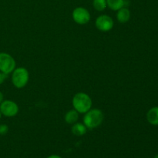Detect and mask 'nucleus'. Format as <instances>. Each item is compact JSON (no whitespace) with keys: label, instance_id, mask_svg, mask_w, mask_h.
Wrapping results in <instances>:
<instances>
[{"label":"nucleus","instance_id":"obj_2","mask_svg":"<svg viewBox=\"0 0 158 158\" xmlns=\"http://www.w3.org/2000/svg\"><path fill=\"white\" fill-rule=\"evenodd\" d=\"M103 113L100 109H92L84 114L83 117V124L89 130L95 129L98 127L103 123Z\"/></svg>","mask_w":158,"mask_h":158},{"label":"nucleus","instance_id":"obj_15","mask_svg":"<svg viewBox=\"0 0 158 158\" xmlns=\"http://www.w3.org/2000/svg\"><path fill=\"white\" fill-rule=\"evenodd\" d=\"M7 76L8 75H6V74L0 72V85H2L3 83H4L5 80H6V78H7Z\"/></svg>","mask_w":158,"mask_h":158},{"label":"nucleus","instance_id":"obj_18","mask_svg":"<svg viewBox=\"0 0 158 158\" xmlns=\"http://www.w3.org/2000/svg\"><path fill=\"white\" fill-rule=\"evenodd\" d=\"M154 158H158V154H157V155H156L155 157H154Z\"/></svg>","mask_w":158,"mask_h":158},{"label":"nucleus","instance_id":"obj_13","mask_svg":"<svg viewBox=\"0 0 158 158\" xmlns=\"http://www.w3.org/2000/svg\"><path fill=\"white\" fill-rule=\"evenodd\" d=\"M93 6L94 9L99 12L105 10L106 8L107 7L106 5V0H94L93 1Z\"/></svg>","mask_w":158,"mask_h":158},{"label":"nucleus","instance_id":"obj_9","mask_svg":"<svg viewBox=\"0 0 158 158\" xmlns=\"http://www.w3.org/2000/svg\"><path fill=\"white\" fill-rule=\"evenodd\" d=\"M147 120L151 124L158 125V106H154L150 109L147 114Z\"/></svg>","mask_w":158,"mask_h":158},{"label":"nucleus","instance_id":"obj_7","mask_svg":"<svg viewBox=\"0 0 158 158\" xmlns=\"http://www.w3.org/2000/svg\"><path fill=\"white\" fill-rule=\"evenodd\" d=\"M114 25V22L113 19L107 15H100L95 21L96 27L101 32H109L113 29Z\"/></svg>","mask_w":158,"mask_h":158},{"label":"nucleus","instance_id":"obj_5","mask_svg":"<svg viewBox=\"0 0 158 158\" xmlns=\"http://www.w3.org/2000/svg\"><path fill=\"white\" fill-rule=\"evenodd\" d=\"M0 111L6 117H13L18 114L19 106L12 100H5L0 103Z\"/></svg>","mask_w":158,"mask_h":158},{"label":"nucleus","instance_id":"obj_10","mask_svg":"<svg viewBox=\"0 0 158 158\" xmlns=\"http://www.w3.org/2000/svg\"><path fill=\"white\" fill-rule=\"evenodd\" d=\"M87 130L88 129L86 128V127L85 126L83 123L77 122L76 123L73 124L71 131H72L73 134H74L75 136H77V137H81V136H83L84 134H86Z\"/></svg>","mask_w":158,"mask_h":158},{"label":"nucleus","instance_id":"obj_11","mask_svg":"<svg viewBox=\"0 0 158 158\" xmlns=\"http://www.w3.org/2000/svg\"><path fill=\"white\" fill-rule=\"evenodd\" d=\"M79 113L76 110H70L65 114L64 120L68 124H74L79 120Z\"/></svg>","mask_w":158,"mask_h":158},{"label":"nucleus","instance_id":"obj_1","mask_svg":"<svg viewBox=\"0 0 158 158\" xmlns=\"http://www.w3.org/2000/svg\"><path fill=\"white\" fill-rule=\"evenodd\" d=\"M73 109L79 114H86L92 108L93 101L88 94L83 92H79L74 95L72 100Z\"/></svg>","mask_w":158,"mask_h":158},{"label":"nucleus","instance_id":"obj_14","mask_svg":"<svg viewBox=\"0 0 158 158\" xmlns=\"http://www.w3.org/2000/svg\"><path fill=\"white\" fill-rule=\"evenodd\" d=\"M9 131V127L6 124L2 123L0 124V135H5Z\"/></svg>","mask_w":158,"mask_h":158},{"label":"nucleus","instance_id":"obj_12","mask_svg":"<svg viewBox=\"0 0 158 158\" xmlns=\"http://www.w3.org/2000/svg\"><path fill=\"white\" fill-rule=\"evenodd\" d=\"M106 5L111 10L117 11L124 7L125 1L124 0H106Z\"/></svg>","mask_w":158,"mask_h":158},{"label":"nucleus","instance_id":"obj_17","mask_svg":"<svg viewBox=\"0 0 158 158\" xmlns=\"http://www.w3.org/2000/svg\"><path fill=\"white\" fill-rule=\"evenodd\" d=\"M3 100H4V95H3L2 93L0 91V103H1Z\"/></svg>","mask_w":158,"mask_h":158},{"label":"nucleus","instance_id":"obj_16","mask_svg":"<svg viewBox=\"0 0 158 158\" xmlns=\"http://www.w3.org/2000/svg\"><path fill=\"white\" fill-rule=\"evenodd\" d=\"M47 158H62V157H60V156L56 155V154H52V155L49 156Z\"/></svg>","mask_w":158,"mask_h":158},{"label":"nucleus","instance_id":"obj_4","mask_svg":"<svg viewBox=\"0 0 158 158\" xmlns=\"http://www.w3.org/2000/svg\"><path fill=\"white\" fill-rule=\"evenodd\" d=\"M15 60L7 52H0V72L9 75L15 69Z\"/></svg>","mask_w":158,"mask_h":158},{"label":"nucleus","instance_id":"obj_6","mask_svg":"<svg viewBox=\"0 0 158 158\" xmlns=\"http://www.w3.org/2000/svg\"><path fill=\"white\" fill-rule=\"evenodd\" d=\"M73 19L79 25H86L89 22L91 18L89 11L84 7H77L72 13Z\"/></svg>","mask_w":158,"mask_h":158},{"label":"nucleus","instance_id":"obj_19","mask_svg":"<svg viewBox=\"0 0 158 158\" xmlns=\"http://www.w3.org/2000/svg\"><path fill=\"white\" fill-rule=\"evenodd\" d=\"M2 117V114H1V111H0V119H1Z\"/></svg>","mask_w":158,"mask_h":158},{"label":"nucleus","instance_id":"obj_8","mask_svg":"<svg viewBox=\"0 0 158 158\" xmlns=\"http://www.w3.org/2000/svg\"><path fill=\"white\" fill-rule=\"evenodd\" d=\"M131 19V12L127 8L123 7L117 10V19L120 23H126Z\"/></svg>","mask_w":158,"mask_h":158},{"label":"nucleus","instance_id":"obj_3","mask_svg":"<svg viewBox=\"0 0 158 158\" xmlns=\"http://www.w3.org/2000/svg\"><path fill=\"white\" fill-rule=\"evenodd\" d=\"M29 80V71L24 67H17L12 73V83L17 89H22L27 85Z\"/></svg>","mask_w":158,"mask_h":158}]
</instances>
